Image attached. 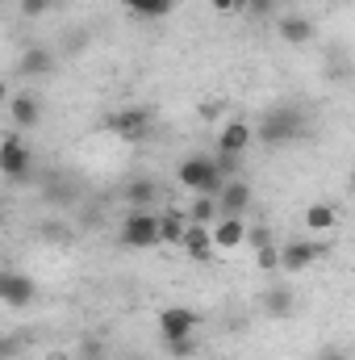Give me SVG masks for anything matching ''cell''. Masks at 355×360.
<instances>
[{
    "instance_id": "obj_1",
    "label": "cell",
    "mask_w": 355,
    "mask_h": 360,
    "mask_svg": "<svg viewBox=\"0 0 355 360\" xmlns=\"http://www.w3.org/2000/svg\"><path fill=\"white\" fill-rule=\"evenodd\" d=\"M251 134H255L264 147H284V143H293V139L305 134V113L293 109V105H284V109H267Z\"/></svg>"
},
{
    "instance_id": "obj_2",
    "label": "cell",
    "mask_w": 355,
    "mask_h": 360,
    "mask_svg": "<svg viewBox=\"0 0 355 360\" xmlns=\"http://www.w3.org/2000/svg\"><path fill=\"white\" fill-rule=\"evenodd\" d=\"M117 239L121 248L130 252H147V248H159V214L155 210H130L117 226Z\"/></svg>"
},
{
    "instance_id": "obj_3",
    "label": "cell",
    "mask_w": 355,
    "mask_h": 360,
    "mask_svg": "<svg viewBox=\"0 0 355 360\" xmlns=\"http://www.w3.org/2000/svg\"><path fill=\"white\" fill-rule=\"evenodd\" d=\"M176 180L184 188H192L196 197H213L217 188H222V172H217V164H213V155H188V160H180L176 168Z\"/></svg>"
},
{
    "instance_id": "obj_4",
    "label": "cell",
    "mask_w": 355,
    "mask_h": 360,
    "mask_svg": "<svg viewBox=\"0 0 355 360\" xmlns=\"http://www.w3.org/2000/svg\"><path fill=\"white\" fill-rule=\"evenodd\" d=\"M326 252H330V248L318 243V239H293V243L276 248V269L284 272V276H297V272H305L309 264H318Z\"/></svg>"
},
{
    "instance_id": "obj_5",
    "label": "cell",
    "mask_w": 355,
    "mask_h": 360,
    "mask_svg": "<svg viewBox=\"0 0 355 360\" xmlns=\"http://www.w3.org/2000/svg\"><path fill=\"white\" fill-rule=\"evenodd\" d=\"M34 172V151H29V143L21 139V134H4L0 139V176L8 180H29Z\"/></svg>"
},
{
    "instance_id": "obj_6",
    "label": "cell",
    "mask_w": 355,
    "mask_h": 360,
    "mask_svg": "<svg viewBox=\"0 0 355 360\" xmlns=\"http://www.w3.org/2000/svg\"><path fill=\"white\" fill-rule=\"evenodd\" d=\"M34 297H38V281H34L29 272L0 269V302H4V306L25 310V306H34Z\"/></svg>"
},
{
    "instance_id": "obj_7",
    "label": "cell",
    "mask_w": 355,
    "mask_h": 360,
    "mask_svg": "<svg viewBox=\"0 0 355 360\" xmlns=\"http://www.w3.org/2000/svg\"><path fill=\"white\" fill-rule=\"evenodd\" d=\"M213 201H217V218H243V214L251 210L255 193H251V184H247V180L226 176V180H222V188L213 193Z\"/></svg>"
},
{
    "instance_id": "obj_8",
    "label": "cell",
    "mask_w": 355,
    "mask_h": 360,
    "mask_svg": "<svg viewBox=\"0 0 355 360\" xmlns=\"http://www.w3.org/2000/svg\"><path fill=\"white\" fill-rule=\"evenodd\" d=\"M196 323H201L196 310H188V306H168V310H159V340H163V344H172V340H192Z\"/></svg>"
},
{
    "instance_id": "obj_9",
    "label": "cell",
    "mask_w": 355,
    "mask_h": 360,
    "mask_svg": "<svg viewBox=\"0 0 355 360\" xmlns=\"http://www.w3.org/2000/svg\"><path fill=\"white\" fill-rule=\"evenodd\" d=\"M109 130L121 134V139H142V134L151 130V109H142V105H126V109L109 113Z\"/></svg>"
},
{
    "instance_id": "obj_10",
    "label": "cell",
    "mask_w": 355,
    "mask_h": 360,
    "mask_svg": "<svg viewBox=\"0 0 355 360\" xmlns=\"http://www.w3.org/2000/svg\"><path fill=\"white\" fill-rule=\"evenodd\" d=\"M55 72V51L51 46H21L17 55V76L21 80H42Z\"/></svg>"
},
{
    "instance_id": "obj_11",
    "label": "cell",
    "mask_w": 355,
    "mask_h": 360,
    "mask_svg": "<svg viewBox=\"0 0 355 360\" xmlns=\"http://www.w3.org/2000/svg\"><path fill=\"white\" fill-rule=\"evenodd\" d=\"M251 143H255V134H251V122H243V117H234L217 130V155H239L243 160Z\"/></svg>"
},
{
    "instance_id": "obj_12",
    "label": "cell",
    "mask_w": 355,
    "mask_h": 360,
    "mask_svg": "<svg viewBox=\"0 0 355 360\" xmlns=\"http://www.w3.org/2000/svg\"><path fill=\"white\" fill-rule=\"evenodd\" d=\"M8 117H13L17 134H21V130H34V126L42 122V105H38V96H34V92H17V96H8Z\"/></svg>"
},
{
    "instance_id": "obj_13",
    "label": "cell",
    "mask_w": 355,
    "mask_h": 360,
    "mask_svg": "<svg viewBox=\"0 0 355 360\" xmlns=\"http://www.w3.org/2000/svg\"><path fill=\"white\" fill-rule=\"evenodd\" d=\"M209 239H213V248L234 252V248H243V239H247V222H243V218H213Z\"/></svg>"
},
{
    "instance_id": "obj_14",
    "label": "cell",
    "mask_w": 355,
    "mask_h": 360,
    "mask_svg": "<svg viewBox=\"0 0 355 360\" xmlns=\"http://www.w3.org/2000/svg\"><path fill=\"white\" fill-rule=\"evenodd\" d=\"M180 248H184L196 264H209V260H213V252H217V248H213V239H209V226H196V222H188V226H184Z\"/></svg>"
},
{
    "instance_id": "obj_15",
    "label": "cell",
    "mask_w": 355,
    "mask_h": 360,
    "mask_svg": "<svg viewBox=\"0 0 355 360\" xmlns=\"http://www.w3.org/2000/svg\"><path fill=\"white\" fill-rule=\"evenodd\" d=\"M276 34H280L288 46H309V38H314V21L301 17V13H284V17L276 21Z\"/></svg>"
},
{
    "instance_id": "obj_16",
    "label": "cell",
    "mask_w": 355,
    "mask_h": 360,
    "mask_svg": "<svg viewBox=\"0 0 355 360\" xmlns=\"http://www.w3.org/2000/svg\"><path fill=\"white\" fill-rule=\"evenodd\" d=\"M126 201H130V210H155V201H159V184L151 176H134L126 184Z\"/></svg>"
},
{
    "instance_id": "obj_17",
    "label": "cell",
    "mask_w": 355,
    "mask_h": 360,
    "mask_svg": "<svg viewBox=\"0 0 355 360\" xmlns=\"http://www.w3.org/2000/svg\"><path fill=\"white\" fill-rule=\"evenodd\" d=\"M293 310H297V297H293L288 285H272L264 293V314L267 319H288Z\"/></svg>"
},
{
    "instance_id": "obj_18",
    "label": "cell",
    "mask_w": 355,
    "mask_h": 360,
    "mask_svg": "<svg viewBox=\"0 0 355 360\" xmlns=\"http://www.w3.org/2000/svg\"><path fill=\"white\" fill-rule=\"evenodd\" d=\"M305 226H309V231H318V235H322V231H335V226H339V214H335V205H326V201H314V205L305 210Z\"/></svg>"
},
{
    "instance_id": "obj_19",
    "label": "cell",
    "mask_w": 355,
    "mask_h": 360,
    "mask_svg": "<svg viewBox=\"0 0 355 360\" xmlns=\"http://www.w3.org/2000/svg\"><path fill=\"white\" fill-rule=\"evenodd\" d=\"M134 17H147V21H159V17H168L172 8H176V0H121Z\"/></svg>"
},
{
    "instance_id": "obj_20",
    "label": "cell",
    "mask_w": 355,
    "mask_h": 360,
    "mask_svg": "<svg viewBox=\"0 0 355 360\" xmlns=\"http://www.w3.org/2000/svg\"><path fill=\"white\" fill-rule=\"evenodd\" d=\"M184 226H188L184 210H163V214H159V243H180Z\"/></svg>"
},
{
    "instance_id": "obj_21",
    "label": "cell",
    "mask_w": 355,
    "mask_h": 360,
    "mask_svg": "<svg viewBox=\"0 0 355 360\" xmlns=\"http://www.w3.org/2000/svg\"><path fill=\"white\" fill-rule=\"evenodd\" d=\"M184 218H188V222H196V226H209V222L217 218V201H213V197H196V201H192V210H184Z\"/></svg>"
},
{
    "instance_id": "obj_22",
    "label": "cell",
    "mask_w": 355,
    "mask_h": 360,
    "mask_svg": "<svg viewBox=\"0 0 355 360\" xmlns=\"http://www.w3.org/2000/svg\"><path fill=\"white\" fill-rule=\"evenodd\" d=\"M51 8H55V0H17V13H21V17H29V21L46 17Z\"/></svg>"
},
{
    "instance_id": "obj_23",
    "label": "cell",
    "mask_w": 355,
    "mask_h": 360,
    "mask_svg": "<svg viewBox=\"0 0 355 360\" xmlns=\"http://www.w3.org/2000/svg\"><path fill=\"white\" fill-rule=\"evenodd\" d=\"M243 243H251L255 252H260V248H272V231H267V226H247V239H243Z\"/></svg>"
},
{
    "instance_id": "obj_24",
    "label": "cell",
    "mask_w": 355,
    "mask_h": 360,
    "mask_svg": "<svg viewBox=\"0 0 355 360\" xmlns=\"http://www.w3.org/2000/svg\"><path fill=\"white\" fill-rule=\"evenodd\" d=\"M80 360H105V344L100 340H80Z\"/></svg>"
},
{
    "instance_id": "obj_25",
    "label": "cell",
    "mask_w": 355,
    "mask_h": 360,
    "mask_svg": "<svg viewBox=\"0 0 355 360\" xmlns=\"http://www.w3.org/2000/svg\"><path fill=\"white\" fill-rule=\"evenodd\" d=\"M255 264H260L264 272H276V243H272V248H260V252H255Z\"/></svg>"
},
{
    "instance_id": "obj_26",
    "label": "cell",
    "mask_w": 355,
    "mask_h": 360,
    "mask_svg": "<svg viewBox=\"0 0 355 360\" xmlns=\"http://www.w3.org/2000/svg\"><path fill=\"white\" fill-rule=\"evenodd\" d=\"M168 352H172L176 360H184V356H192V352H196V344H192V340H172V344H168Z\"/></svg>"
},
{
    "instance_id": "obj_27",
    "label": "cell",
    "mask_w": 355,
    "mask_h": 360,
    "mask_svg": "<svg viewBox=\"0 0 355 360\" xmlns=\"http://www.w3.org/2000/svg\"><path fill=\"white\" fill-rule=\"evenodd\" d=\"M318 360H347V352H343V348H322Z\"/></svg>"
},
{
    "instance_id": "obj_28",
    "label": "cell",
    "mask_w": 355,
    "mask_h": 360,
    "mask_svg": "<svg viewBox=\"0 0 355 360\" xmlns=\"http://www.w3.org/2000/svg\"><path fill=\"white\" fill-rule=\"evenodd\" d=\"M209 4H213L217 13H234V8H239V0H209Z\"/></svg>"
},
{
    "instance_id": "obj_29",
    "label": "cell",
    "mask_w": 355,
    "mask_h": 360,
    "mask_svg": "<svg viewBox=\"0 0 355 360\" xmlns=\"http://www.w3.org/2000/svg\"><path fill=\"white\" fill-rule=\"evenodd\" d=\"M0 105H8V84L0 80Z\"/></svg>"
},
{
    "instance_id": "obj_30",
    "label": "cell",
    "mask_w": 355,
    "mask_h": 360,
    "mask_svg": "<svg viewBox=\"0 0 355 360\" xmlns=\"http://www.w3.org/2000/svg\"><path fill=\"white\" fill-rule=\"evenodd\" d=\"M46 360H72V356H67V352H51Z\"/></svg>"
},
{
    "instance_id": "obj_31",
    "label": "cell",
    "mask_w": 355,
    "mask_h": 360,
    "mask_svg": "<svg viewBox=\"0 0 355 360\" xmlns=\"http://www.w3.org/2000/svg\"><path fill=\"white\" fill-rule=\"evenodd\" d=\"M0 222H4V197H0Z\"/></svg>"
},
{
    "instance_id": "obj_32",
    "label": "cell",
    "mask_w": 355,
    "mask_h": 360,
    "mask_svg": "<svg viewBox=\"0 0 355 360\" xmlns=\"http://www.w3.org/2000/svg\"><path fill=\"white\" fill-rule=\"evenodd\" d=\"M251 4H255V0H251Z\"/></svg>"
}]
</instances>
